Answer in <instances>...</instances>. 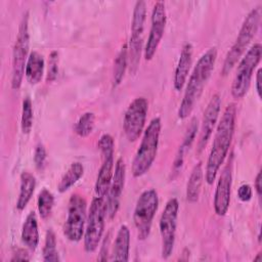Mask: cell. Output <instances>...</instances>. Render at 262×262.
<instances>
[{
  "label": "cell",
  "mask_w": 262,
  "mask_h": 262,
  "mask_svg": "<svg viewBox=\"0 0 262 262\" xmlns=\"http://www.w3.org/2000/svg\"><path fill=\"white\" fill-rule=\"evenodd\" d=\"M33 104L29 97L23 100L21 105V119H20V129L24 134H29L33 127Z\"/></svg>",
  "instance_id": "cell-30"
},
{
  "label": "cell",
  "mask_w": 262,
  "mask_h": 262,
  "mask_svg": "<svg viewBox=\"0 0 262 262\" xmlns=\"http://www.w3.org/2000/svg\"><path fill=\"white\" fill-rule=\"evenodd\" d=\"M166 23L167 14L165 3L163 1H157L151 11L150 30L143 49V55L145 60H150L155 56L164 36Z\"/></svg>",
  "instance_id": "cell-14"
},
{
  "label": "cell",
  "mask_w": 262,
  "mask_h": 262,
  "mask_svg": "<svg viewBox=\"0 0 262 262\" xmlns=\"http://www.w3.org/2000/svg\"><path fill=\"white\" fill-rule=\"evenodd\" d=\"M107 215L106 199L95 196L90 205L85 232H84V249L87 253H93L100 244L102 238L105 217Z\"/></svg>",
  "instance_id": "cell-6"
},
{
  "label": "cell",
  "mask_w": 262,
  "mask_h": 262,
  "mask_svg": "<svg viewBox=\"0 0 262 262\" xmlns=\"http://www.w3.org/2000/svg\"><path fill=\"white\" fill-rule=\"evenodd\" d=\"M146 18V3L139 0L135 3L131 21V36L128 46V59L130 62V70L135 73L140 60V53L143 44V31Z\"/></svg>",
  "instance_id": "cell-11"
},
{
  "label": "cell",
  "mask_w": 262,
  "mask_h": 262,
  "mask_svg": "<svg viewBox=\"0 0 262 262\" xmlns=\"http://www.w3.org/2000/svg\"><path fill=\"white\" fill-rule=\"evenodd\" d=\"M220 110H221V97L218 93H216L211 97L204 112L203 121H202L201 130H200V137L198 141L199 152H202L204 150L209 139L211 138L213 130L218 121Z\"/></svg>",
  "instance_id": "cell-17"
},
{
  "label": "cell",
  "mask_w": 262,
  "mask_h": 262,
  "mask_svg": "<svg viewBox=\"0 0 262 262\" xmlns=\"http://www.w3.org/2000/svg\"><path fill=\"white\" fill-rule=\"evenodd\" d=\"M21 242L32 251L39 245V230L35 212H30L23 224Z\"/></svg>",
  "instance_id": "cell-23"
},
{
  "label": "cell",
  "mask_w": 262,
  "mask_h": 262,
  "mask_svg": "<svg viewBox=\"0 0 262 262\" xmlns=\"http://www.w3.org/2000/svg\"><path fill=\"white\" fill-rule=\"evenodd\" d=\"M29 260H30L29 254L24 249H17L13 253L12 258L10 259V261H29Z\"/></svg>",
  "instance_id": "cell-34"
},
{
  "label": "cell",
  "mask_w": 262,
  "mask_h": 262,
  "mask_svg": "<svg viewBox=\"0 0 262 262\" xmlns=\"http://www.w3.org/2000/svg\"><path fill=\"white\" fill-rule=\"evenodd\" d=\"M217 48H209L198 60L188 78L182 100L178 108V118L186 119L192 112L196 101L201 97L204 87L208 82L216 62Z\"/></svg>",
  "instance_id": "cell-2"
},
{
  "label": "cell",
  "mask_w": 262,
  "mask_h": 262,
  "mask_svg": "<svg viewBox=\"0 0 262 262\" xmlns=\"http://www.w3.org/2000/svg\"><path fill=\"white\" fill-rule=\"evenodd\" d=\"M44 68L45 61L42 54H40L36 50L31 51L25 70V76L27 81L31 85H36L40 83L44 75Z\"/></svg>",
  "instance_id": "cell-21"
},
{
  "label": "cell",
  "mask_w": 262,
  "mask_h": 262,
  "mask_svg": "<svg viewBox=\"0 0 262 262\" xmlns=\"http://www.w3.org/2000/svg\"><path fill=\"white\" fill-rule=\"evenodd\" d=\"M19 180L20 184L19 193L16 201V209L18 211H23L33 196L36 187V178L32 173L24 171L19 176Z\"/></svg>",
  "instance_id": "cell-22"
},
{
  "label": "cell",
  "mask_w": 262,
  "mask_h": 262,
  "mask_svg": "<svg viewBox=\"0 0 262 262\" xmlns=\"http://www.w3.org/2000/svg\"><path fill=\"white\" fill-rule=\"evenodd\" d=\"M236 119V106L230 102L224 110L223 115L216 127L212 148L207 160L205 169V180L208 184H213L217 173L228 155L231 145Z\"/></svg>",
  "instance_id": "cell-1"
},
{
  "label": "cell",
  "mask_w": 262,
  "mask_h": 262,
  "mask_svg": "<svg viewBox=\"0 0 262 262\" xmlns=\"http://www.w3.org/2000/svg\"><path fill=\"white\" fill-rule=\"evenodd\" d=\"M158 207L159 196L154 188L143 190L137 199L133 212V223L137 230L138 239L144 241L148 237Z\"/></svg>",
  "instance_id": "cell-7"
},
{
  "label": "cell",
  "mask_w": 262,
  "mask_h": 262,
  "mask_svg": "<svg viewBox=\"0 0 262 262\" xmlns=\"http://www.w3.org/2000/svg\"><path fill=\"white\" fill-rule=\"evenodd\" d=\"M56 236L52 229H48L45 235V243L43 247V260L46 262L59 261V255L56 250Z\"/></svg>",
  "instance_id": "cell-28"
},
{
  "label": "cell",
  "mask_w": 262,
  "mask_h": 262,
  "mask_svg": "<svg viewBox=\"0 0 262 262\" xmlns=\"http://www.w3.org/2000/svg\"><path fill=\"white\" fill-rule=\"evenodd\" d=\"M162 122L159 117L154 118L143 131L142 139L132 161V175L135 178L143 176L151 167L158 152Z\"/></svg>",
  "instance_id": "cell-3"
},
{
  "label": "cell",
  "mask_w": 262,
  "mask_h": 262,
  "mask_svg": "<svg viewBox=\"0 0 262 262\" xmlns=\"http://www.w3.org/2000/svg\"><path fill=\"white\" fill-rule=\"evenodd\" d=\"M198 128H199V122L196 118H192L189 122V125L187 126V129L185 131V134L183 136V140L175 155L174 158V162H173V166H172V171H171V178L174 179L179 172L181 171L182 167H183V163L185 160V157L187 155V152L189 151L196 133H198Z\"/></svg>",
  "instance_id": "cell-18"
},
{
  "label": "cell",
  "mask_w": 262,
  "mask_h": 262,
  "mask_svg": "<svg viewBox=\"0 0 262 262\" xmlns=\"http://www.w3.org/2000/svg\"><path fill=\"white\" fill-rule=\"evenodd\" d=\"M128 66V45L124 44L120 49L119 53L114 62V72H113V86H118L125 75L126 69Z\"/></svg>",
  "instance_id": "cell-26"
},
{
  "label": "cell",
  "mask_w": 262,
  "mask_h": 262,
  "mask_svg": "<svg viewBox=\"0 0 262 262\" xmlns=\"http://www.w3.org/2000/svg\"><path fill=\"white\" fill-rule=\"evenodd\" d=\"M54 205V196L53 194L46 188H43L39 194L37 200V207L42 219H47L53 209Z\"/></svg>",
  "instance_id": "cell-29"
},
{
  "label": "cell",
  "mask_w": 262,
  "mask_h": 262,
  "mask_svg": "<svg viewBox=\"0 0 262 262\" xmlns=\"http://www.w3.org/2000/svg\"><path fill=\"white\" fill-rule=\"evenodd\" d=\"M83 174H84V167L81 163L75 162L71 164L67 172L60 178L57 185V190L61 193L66 192L83 176Z\"/></svg>",
  "instance_id": "cell-25"
},
{
  "label": "cell",
  "mask_w": 262,
  "mask_h": 262,
  "mask_svg": "<svg viewBox=\"0 0 262 262\" xmlns=\"http://www.w3.org/2000/svg\"><path fill=\"white\" fill-rule=\"evenodd\" d=\"M192 45L189 42L182 46L173 79V85L176 91L182 90L187 80V76L192 62Z\"/></svg>",
  "instance_id": "cell-19"
},
{
  "label": "cell",
  "mask_w": 262,
  "mask_h": 262,
  "mask_svg": "<svg viewBox=\"0 0 262 262\" xmlns=\"http://www.w3.org/2000/svg\"><path fill=\"white\" fill-rule=\"evenodd\" d=\"M46 159H47V152H46L45 146L42 143H38L34 151V162L38 170L44 169L46 165Z\"/></svg>",
  "instance_id": "cell-32"
},
{
  "label": "cell",
  "mask_w": 262,
  "mask_h": 262,
  "mask_svg": "<svg viewBox=\"0 0 262 262\" xmlns=\"http://www.w3.org/2000/svg\"><path fill=\"white\" fill-rule=\"evenodd\" d=\"M148 111L147 100L140 96L128 105L123 120V129L130 142L136 141L142 134Z\"/></svg>",
  "instance_id": "cell-13"
},
{
  "label": "cell",
  "mask_w": 262,
  "mask_h": 262,
  "mask_svg": "<svg viewBox=\"0 0 262 262\" xmlns=\"http://www.w3.org/2000/svg\"><path fill=\"white\" fill-rule=\"evenodd\" d=\"M87 221V203L79 193L71 195L68 204L67 219L63 224L64 236L74 243H78L84 236Z\"/></svg>",
  "instance_id": "cell-10"
},
{
  "label": "cell",
  "mask_w": 262,
  "mask_h": 262,
  "mask_svg": "<svg viewBox=\"0 0 262 262\" xmlns=\"http://www.w3.org/2000/svg\"><path fill=\"white\" fill-rule=\"evenodd\" d=\"M30 34H29V12H24L12 50V73L11 87L13 90H18L25 76V70L29 53Z\"/></svg>",
  "instance_id": "cell-5"
},
{
  "label": "cell",
  "mask_w": 262,
  "mask_h": 262,
  "mask_svg": "<svg viewBox=\"0 0 262 262\" xmlns=\"http://www.w3.org/2000/svg\"><path fill=\"white\" fill-rule=\"evenodd\" d=\"M95 124V115L92 112H86L78 119L75 125V132L80 137H87L89 136Z\"/></svg>",
  "instance_id": "cell-27"
},
{
  "label": "cell",
  "mask_w": 262,
  "mask_h": 262,
  "mask_svg": "<svg viewBox=\"0 0 262 262\" xmlns=\"http://www.w3.org/2000/svg\"><path fill=\"white\" fill-rule=\"evenodd\" d=\"M58 74V52L53 50L49 54L46 82H53Z\"/></svg>",
  "instance_id": "cell-31"
},
{
  "label": "cell",
  "mask_w": 262,
  "mask_h": 262,
  "mask_svg": "<svg viewBox=\"0 0 262 262\" xmlns=\"http://www.w3.org/2000/svg\"><path fill=\"white\" fill-rule=\"evenodd\" d=\"M108 245H110V234H107L103 242H102V246H101V249H100V256L98 258V260H108L107 258V254H108Z\"/></svg>",
  "instance_id": "cell-35"
},
{
  "label": "cell",
  "mask_w": 262,
  "mask_h": 262,
  "mask_svg": "<svg viewBox=\"0 0 262 262\" xmlns=\"http://www.w3.org/2000/svg\"><path fill=\"white\" fill-rule=\"evenodd\" d=\"M97 147L101 155V166L98 170L94 189L96 196L106 199L113 174H114V154L115 142L110 134H103L97 142Z\"/></svg>",
  "instance_id": "cell-9"
},
{
  "label": "cell",
  "mask_w": 262,
  "mask_h": 262,
  "mask_svg": "<svg viewBox=\"0 0 262 262\" xmlns=\"http://www.w3.org/2000/svg\"><path fill=\"white\" fill-rule=\"evenodd\" d=\"M130 250V230L127 225L120 226L113 246V261H128Z\"/></svg>",
  "instance_id": "cell-20"
},
{
  "label": "cell",
  "mask_w": 262,
  "mask_h": 262,
  "mask_svg": "<svg viewBox=\"0 0 262 262\" xmlns=\"http://www.w3.org/2000/svg\"><path fill=\"white\" fill-rule=\"evenodd\" d=\"M254 261H262V257H261V253H258L257 257L254 258Z\"/></svg>",
  "instance_id": "cell-38"
},
{
  "label": "cell",
  "mask_w": 262,
  "mask_h": 262,
  "mask_svg": "<svg viewBox=\"0 0 262 262\" xmlns=\"http://www.w3.org/2000/svg\"><path fill=\"white\" fill-rule=\"evenodd\" d=\"M178 211L179 204L177 199L171 198L166 203V206L160 218L159 228L162 238V257L164 259H168L174 249Z\"/></svg>",
  "instance_id": "cell-12"
},
{
  "label": "cell",
  "mask_w": 262,
  "mask_h": 262,
  "mask_svg": "<svg viewBox=\"0 0 262 262\" xmlns=\"http://www.w3.org/2000/svg\"><path fill=\"white\" fill-rule=\"evenodd\" d=\"M262 46L260 43L253 44L238 62L236 73L231 85V95L235 99L243 98L250 87L253 72L261 59Z\"/></svg>",
  "instance_id": "cell-8"
},
{
  "label": "cell",
  "mask_w": 262,
  "mask_h": 262,
  "mask_svg": "<svg viewBox=\"0 0 262 262\" xmlns=\"http://www.w3.org/2000/svg\"><path fill=\"white\" fill-rule=\"evenodd\" d=\"M203 180H204L203 164L202 162H199L193 166L186 184V200L188 203L192 204L199 201Z\"/></svg>",
  "instance_id": "cell-24"
},
{
  "label": "cell",
  "mask_w": 262,
  "mask_h": 262,
  "mask_svg": "<svg viewBox=\"0 0 262 262\" xmlns=\"http://www.w3.org/2000/svg\"><path fill=\"white\" fill-rule=\"evenodd\" d=\"M253 191L249 184H242L237 190V196L242 202H249L252 199Z\"/></svg>",
  "instance_id": "cell-33"
},
{
  "label": "cell",
  "mask_w": 262,
  "mask_h": 262,
  "mask_svg": "<svg viewBox=\"0 0 262 262\" xmlns=\"http://www.w3.org/2000/svg\"><path fill=\"white\" fill-rule=\"evenodd\" d=\"M262 179H261V171L258 172L256 178H255V182H254V187L256 189V192L258 194V196L260 198L261 196V189H262Z\"/></svg>",
  "instance_id": "cell-36"
},
{
  "label": "cell",
  "mask_w": 262,
  "mask_h": 262,
  "mask_svg": "<svg viewBox=\"0 0 262 262\" xmlns=\"http://www.w3.org/2000/svg\"><path fill=\"white\" fill-rule=\"evenodd\" d=\"M261 72L262 70L259 69L256 74V91L259 98H261Z\"/></svg>",
  "instance_id": "cell-37"
},
{
  "label": "cell",
  "mask_w": 262,
  "mask_h": 262,
  "mask_svg": "<svg viewBox=\"0 0 262 262\" xmlns=\"http://www.w3.org/2000/svg\"><path fill=\"white\" fill-rule=\"evenodd\" d=\"M126 177V165L122 158H119L115 165V171L113 174L111 186L106 195V205H107V216L110 219H113L120 207L121 195L125 185Z\"/></svg>",
  "instance_id": "cell-16"
},
{
  "label": "cell",
  "mask_w": 262,
  "mask_h": 262,
  "mask_svg": "<svg viewBox=\"0 0 262 262\" xmlns=\"http://www.w3.org/2000/svg\"><path fill=\"white\" fill-rule=\"evenodd\" d=\"M231 171V162H228L223 167L216 184V189L214 193V210L218 216H224L229 208L232 184Z\"/></svg>",
  "instance_id": "cell-15"
},
{
  "label": "cell",
  "mask_w": 262,
  "mask_h": 262,
  "mask_svg": "<svg viewBox=\"0 0 262 262\" xmlns=\"http://www.w3.org/2000/svg\"><path fill=\"white\" fill-rule=\"evenodd\" d=\"M261 20V10L260 7L257 6L253 8L245 17L242 27L239 29L238 35L227 52L222 69H221V75L226 76L228 75L233 67L236 64V62L241 59L242 55L247 50L249 44L254 39L260 25Z\"/></svg>",
  "instance_id": "cell-4"
}]
</instances>
